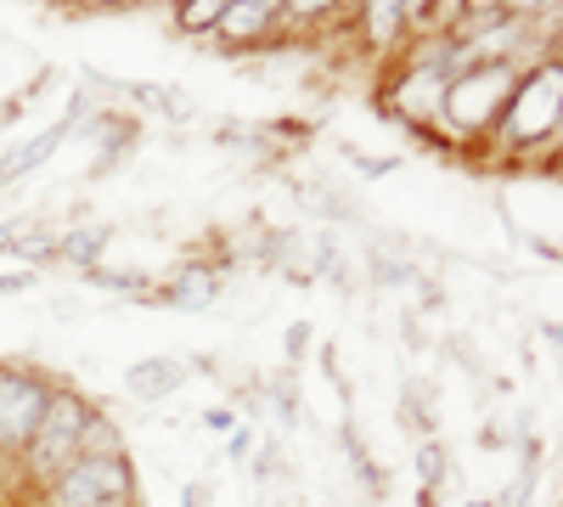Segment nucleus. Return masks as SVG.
<instances>
[{"label": "nucleus", "mask_w": 563, "mask_h": 507, "mask_svg": "<svg viewBox=\"0 0 563 507\" xmlns=\"http://www.w3.org/2000/svg\"><path fill=\"white\" fill-rule=\"evenodd\" d=\"M558 102H563V63H558V52H547L541 63H530L519 74L485 147H496V158L552 153L558 147V113H563Z\"/></svg>", "instance_id": "f257e3e1"}, {"label": "nucleus", "mask_w": 563, "mask_h": 507, "mask_svg": "<svg viewBox=\"0 0 563 507\" xmlns=\"http://www.w3.org/2000/svg\"><path fill=\"white\" fill-rule=\"evenodd\" d=\"M97 418V400H90L79 384H63L57 378V389H52V406H45V418H40V429L29 434V445L12 456V469L23 474V485L29 491H40V485H52L74 456H79V440H85V423Z\"/></svg>", "instance_id": "f03ea898"}, {"label": "nucleus", "mask_w": 563, "mask_h": 507, "mask_svg": "<svg viewBox=\"0 0 563 507\" xmlns=\"http://www.w3.org/2000/svg\"><path fill=\"white\" fill-rule=\"evenodd\" d=\"M34 507H141L135 463L124 456H74V463L34 491Z\"/></svg>", "instance_id": "7ed1b4c3"}, {"label": "nucleus", "mask_w": 563, "mask_h": 507, "mask_svg": "<svg viewBox=\"0 0 563 507\" xmlns=\"http://www.w3.org/2000/svg\"><path fill=\"white\" fill-rule=\"evenodd\" d=\"M57 378L40 373L29 361H0V463L12 469V456L29 445V434L40 429L45 406H52Z\"/></svg>", "instance_id": "20e7f679"}, {"label": "nucleus", "mask_w": 563, "mask_h": 507, "mask_svg": "<svg viewBox=\"0 0 563 507\" xmlns=\"http://www.w3.org/2000/svg\"><path fill=\"white\" fill-rule=\"evenodd\" d=\"M271 40H282V0H225L220 29H214L220 57L265 52Z\"/></svg>", "instance_id": "39448f33"}, {"label": "nucleus", "mask_w": 563, "mask_h": 507, "mask_svg": "<svg viewBox=\"0 0 563 507\" xmlns=\"http://www.w3.org/2000/svg\"><path fill=\"white\" fill-rule=\"evenodd\" d=\"M220 288H225V265L220 260H209V254H192V260H180L164 283L153 288L158 294V305L164 310H180V316H198V310H209L214 299H220Z\"/></svg>", "instance_id": "423d86ee"}, {"label": "nucleus", "mask_w": 563, "mask_h": 507, "mask_svg": "<svg viewBox=\"0 0 563 507\" xmlns=\"http://www.w3.org/2000/svg\"><path fill=\"white\" fill-rule=\"evenodd\" d=\"M355 34L378 63L400 57L411 40V0H366V7H355Z\"/></svg>", "instance_id": "0eeeda50"}, {"label": "nucleus", "mask_w": 563, "mask_h": 507, "mask_svg": "<svg viewBox=\"0 0 563 507\" xmlns=\"http://www.w3.org/2000/svg\"><path fill=\"white\" fill-rule=\"evenodd\" d=\"M186 378H192V366H186V355H141L124 366V395L141 400V406H158L169 395L186 389Z\"/></svg>", "instance_id": "6e6552de"}, {"label": "nucleus", "mask_w": 563, "mask_h": 507, "mask_svg": "<svg viewBox=\"0 0 563 507\" xmlns=\"http://www.w3.org/2000/svg\"><path fill=\"white\" fill-rule=\"evenodd\" d=\"M74 135V119H57V124H45L34 135H23V142H12L7 153H0V192L18 187V180H29L40 164H52V153Z\"/></svg>", "instance_id": "1a4fd4ad"}, {"label": "nucleus", "mask_w": 563, "mask_h": 507, "mask_svg": "<svg viewBox=\"0 0 563 507\" xmlns=\"http://www.w3.org/2000/svg\"><path fill=\"white\" fill-rule=\"evenodd\" d=\"M108 243H113L108 225H68V232H57V265L85 276L108 260Z\"/></svg>", "instance_id": "9d476101"}, {"label": "nucleus", "mask_w": 563, "mask_h": 507, "mask_svg": "<svg viewBox=\"0 0 563 507\" xmlns=\"http://www.w3.org/2000/svg\"><path fill=\"white\" fill-rule=\"evenodd\" d=\"M411 474H417V491H445L451 485V451L440 440H417Z\"/></svg>", "instance_id": "9b49d317"}, {"label": "nucleus", "mask_w": 563, "mask_h": 507, "mask_svg": "<svg viewBox=\"0 0 563 507\" xmlns=\"http://www.w3.org/2000/svg\"><path fill=\"white\" fill-rule=\"evenodd\" d=\"M400 423H411L422 440H434V384H422V378H411L406 384V395H400Z\"/></svg>", "instance_id": "f8f14e48"}, {"label": "nucleus", "mask_w": 563, "mask_h": 507, "mask_svg": "<svg viewBox=\"0 0 563 507\" xmlns=\"http://www.w3.org/2000/svg\"><path fill=\"white\" fill-rule=\"evenodd\" d=\"M130 451V440H124V429L108 418V411L97 406V418L85 423V440H79V456H124Z\"/></svg>", "instance_id": "ddd939ff"}, {"label": "nucleus", "mask_w": 563, "mask_h": 507, "mask_svg": "<svg viewBox=\"0 0 563 507\" xmlns=\"http://www.w3.org/2000/svg\"><path fill=\"white\" fill-rule=\"evenodd\" d=\"M220 12H225V0H180V7H175V29L186 40H203V34L220 29Z\"/></svg>", "instance_id": "4468645a"}, {"label": "nucleus", "mask_w": 563, "mask_h": 507, "mask_svg": "<svg viewBox=\"0 0 563 507\" xmlns=\"http://www.w3.org/2000/svg\"><path fill=\"white\" fill-rule=\"evenodd\" d=\"M366 265H372V276H378V288H417V283H422L417 265L400 260V254H389V249H372Z\"/></svg>", "instance_id": "2eb2a0df"}, {"label": "nucleus", "mask_w": 563, "mask_h": 507, "mask_svg": "<svg viewBox=\"0 0 563 507\" xmlns=\"http://www.w3.org/2000/svg\"><path fill=\"white\" fill-rule=\"evenodd\" d=\"M198 423H203L209 434H238V429H243V411H238V406L225 400V406H209V411H203Z\"/></svg>", "instance_id": "dca6fc26"}, {"label": "nucleus", "mask_w": 563, "mask_h": 507, "mask_svg": "<svg viewBox=\"0 0 563 507\" xmlns=\"http://www.w3.org/2000/svg\"><path fill=\"white\" fill-rule=\"evenodd\" d=\"M34 288H40V271H23V265L0 271V299H18V294H34Z\"/></svg>", "instance_id": "f3484780"}, {"label": "nucleus", "mask_w": 563, "mask_h": 507, "mask_svg": "<svg viewBox=\"0 0 563 507\" xmlns=\"http://www.w3.org/2000/svg\"><path fill=\"white\" fill-rule=\"evenodd\" d=\"M254 445H260V434L243 423L238 434H225V463H249V456H254Z\"/></svg>", "instance_id": "a211bd4d"}, {"label": "nucleus", "mask_w": 563, "mask_h": 507, "mask_svg": "<svg viewBox=\"0 0 563 507\" xmlns=\"http://www.w3.org/2000/svg\"><path fill=\"white\" fill-rule=\"evenodd\" d=\"M350 164H355V169H361L366 180H378V175H389V169H395L400 158H366V153H350Z\"/></svg>", "instance_id": "6ab92c4d"}, {"label": "nucleus", "mask_w": 563, "mask_h": 507, "mask_svg": "<svg viewBox=\"0 0 563 507\" xmlns=\"http://www.w3.org/2000/svg\"><path fill=\"white\" fill-rule=\"evenodd\" d=\"M305 350H310V321H294L288 328V361H305Z\"/></svg>", "instance_id": "aec40b11"}, {"label": "nucleus", "mask_w": 563, "mask_h": 507, "mask_svg": "<svg viewBox=\"0 0 563 507\" xmlns=\"http://www.w3.org/2000/svg\"><path fill=\"white\" fill-rule=\"evenodd\" d=\"M276 474H282V451L265 445V451H260V463H254V480H276Z\"/></svg>", "instance_id": "412c9836"}, {"label": "nucleus", "mask_w": 563, "mask_h": 507, "mask_svg": "<svg viewBox=\"0 0 563 507\" xmlns=\"http://www.w3.org/2000/svg\"><path fill=\"white\" fill-rule=\"evenodd\" d=\"M180 507H209V485L203 480H186L180 485Z\"/></svg>", "instance_id": "4be33fe9"}, {"label": "nucleus", "mask_w": 563, "mask_h": 507, "mask_svg": "<svg viewBox=\"0 0 563 507\" xmlns=\"http://www.w3.org/2000/svg\"><path fill=\"white\" fill-rule=\"evenodd\" d=\"M18 232H23V220H0V260L12 254V243H18Z\"/></svg>", "instance_id": "5701e85b"}, {"label": "nucleus", "mask_w": 563, "mask_h": 507, "mask_svg": "<svg viewBox=\"0 0 563 507\" xmlns=\"http://www.w3.org/2000/svg\"><path fill=\"white\" fill-rule=\"evenodd\" d=\"M417 507H440V491H417Z\"/></svg>", "instance_id": "b1692460"}, {"label": "nucleus", "mask_w": 563, "mask_h": 507, "mask_svg": "<svg viewBox=\"0 0 563 507\" xmlns=\"http://www.w3.org/2000/svg\"><path fill=\"white\" fill-rule=\"evenodd\" d=\"M462 507H496V502H490V496H467Z\"/></svg>", "instance_id": "393cba45"}, {"label": "nucleus", "mask_w": 563, "mask_h": 507, "mask_svg": "<svg viewBox=\"0 0 563 507\" xmlns=\"http://www.w3.org/2000/svg\"><path fill=\"white\" fill-rule=\"evenodd\" d=\"M0 469H7V463H0Z\"/></svg>", "instance_id": "a878e982"}]
</instances>
